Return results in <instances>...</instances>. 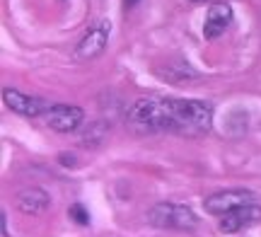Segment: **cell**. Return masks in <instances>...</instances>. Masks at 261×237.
<instances>
[{"mask_svg":"<svg viewBox=\"0 0 261 237\" xmlns=\"http://www.w3.org/2000/svg\"><path fill=\"white\" fill-rule=\"evenodd\" d=\"M130 123L143 131H169L196 136L205 133L213 123V107L198 99L172 97H143L130 107Z\"/></svg>","mask_w":261,"mask_h":237,"instance_id":"1","label":"cell"},{"mask_svg":"<svg viewBox=\"0 0 261 237\" xmlns=\"http://www.w3.org/2000/svg\"><path fill=\"white\" fill-rule=\"evenodd\" d=\"M148 223L158 230H194L198 225V218L189 206L162 201L148 210Z\"/></svg>","mask_w":261,"mask_h":237,"instance_id":"2","label":"cell"},{"mask_svg":"<svg viewBox=\"0 0 261 237\" xmlns=\"http://www.w3.org/2000/svg\"><path fill=\"white\" fill-rule=\"evenodd\" d=\"M109 34H112V22L107 17L94 19L90 29L83 34V39L75 46V56L80 61H92V58L102 56L107 44H109Z\"/></svg>","mask_w":261,"mask_h":237,"instance_id":"3","label":"cell"},{"mask_svg":"<svg viewBox=\"0 0 261 237\" xmlns=\"http://www.w3.org/2000/svg\"><path fill=\"white\" fill-rule=\"evenodd\" d=\"M247 203H254V194L247 189H227V191H215L203 201V208L213 216H227L232 210L242 208Z\"/></svg>","mask_w":261,"mask_h":237,"instance_id":"4","label":"cell"},{"mask_svg":"<svg viewBox=\"0 0 261 237\" xmlns=\"http://www.w3.org/2000/svg\"><path fill=\"white\" fill-rule=\"evenodd\" d=\"M3 102L8 109H12L15 114L19 116H41V114H48V109L54 104H48L44 99H39V97H32V95H24V92H19V90H3Z\"/></svg>","mask_w":261,"mask_h":237,"instance_id":"5","label":"cell"},{"mask_svg":"<svg viewBox=\"0 0 261 237\" xmlns=\"http://www.w3.org/2000/svg\"><path fill=\"white\" fill-rule=\"evenodd\" d=\"M85 119V112L80 107L73 104H54L46 114V123L58 133H70L75 131Z\"/></svg>","mask_w":261,"mask_h":237,"instance_id":"6","label":"cell"},{"mask_svg":"<svg viewBox=\"0 0 261 237\" xmlns=\"http://www.w3.org/2000/svg\"><path fill=\"white\" fill-rule=\"evenodd\" d=\"M256 223H261V206L247 203L242 208L227 213V216L220 220V230H223V232H242L244 228H252Z\"/></svg>","mask_w":261,"mask_h":237,"instance_id":"7","label":"cell"},{"mask_svg":"<svg viewBox=\"0 0 261 237\" xmlns=\"http://www.w3.org/2000/svg\"><path fill=\"white\" fill-rule=\"evenodd\" d=\"M232 22V8L227 3H213L208 8L205 15V24H203V37L205 39H218L225 29L230 27Z\"/></svg>","mask_w":261,"mask_h":237,"instance_id":"8","label":"cell"},{"mask_svg":"<svg viewBox=\"0 0 261 237\" xmlns=\"http://www.w3.org/2000/svg\"><path fill=\"white\" fill-rule=\"evenodd\" d=\"M15 206H17V210L24 213V216H37V213H41V210H46L48 206H51V196H48L44 189L32 187V189L19 191Z\"/></svg>","mask_w":261,"mask_h":237,"instance_id":"9","label":"cell"},{"mask_svg":"<svg viewBox=\"0 0 261 237\" xmlns=\"http://www.w3.org/2000/svg\"><path fill=\"white\" fill-rule=\"evenodd\" d=\"M104 136H107V126L104 123H92L90 128L83 131V145H97V143L104 141Z\"/></svg>","mask_w":261,"mask_h":237,"instance_id":"10","label":"cell"},{"mask_svg":"<svg viewBox=\"0 0 261 237\" xmlns=\"http://www.w3.org/2000/svg\"><path fill=\"white\" fill-rule=\"evenodd\" d=\"M68 213H70V218H73L75 223H80V225H87V223H90V216H87V210H85L83 206H73Z\"/></svg>","mask_w":261,"mask_h":237,"instance_id":"11","label":"cell"},{"mask_svg":"<svg viewBox=\"0 0 261 237\" xmlns=\"http://www.w3.org/2000/svg\"><path fill=\"white\" fill-rule=\"evenodd\" d=\"M136 3H138V0H126V5H136Z\"/></svg>","mask_w":261,"mask_h":237,"instance_id":"12","label":"cell"}]
</instances>
